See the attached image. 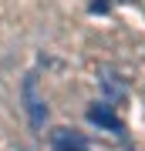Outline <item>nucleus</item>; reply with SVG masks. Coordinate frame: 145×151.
<instances>
[{
	"label": "nucleus",
	"instance_id": "nucleus-2",
	"mask_svg": "<svg viewBox=\"0 0 145 151\" xmlns=\"http://www.w3.org/2000/svg\"><path fill=\"white\" fill-rule=\"evenodd\" d=\"M88 121H95V124H101V128L115 131V134H122V121L115 118V111L108 108V104H95V108L88 111Z\"/></svg>",
	"mask_w": 145,
	"mask_h": 151
},
{
	"label": "nucleus",
	"instance_id": "nucleus-1",
	"mask_svg": "<svg viewBox=\"0 0 145 151\" xmlns=\"http://www.w3.org/2000/svg\"><path fill=\"white\" fill-rule=\"evenodd\" d=\"M24 101H27V114H31L34 128H41L44 118H47V108H44V101L37 97V77L34 74H27V81H24Z\"/></svg>",
	"mask_w": 145,
	"mask_h": 151
}]
</instances>
